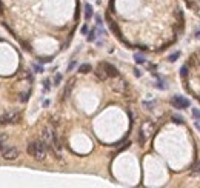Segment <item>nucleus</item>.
I'll list each match as a JSON object with an SVG mask.
<instances>
[{"label":"nucleus","mask_w":200,"mask_h":188,"mask_svg":"<svg viewBox=\"0 0 200 188\" xmlns=\"http://www.w3.org/2000/svg\"><path fill=\"white\" fill-rule=\"evenodd\" d=\"M28 153L35 157L37 160H43L46 157V145L43 144L42 140H37V142H31L28 145Z\"/></svg>","instance_id":"nucleus-1"},{"label":"nucleus","mask_w":200,"mask_h":188,"mask_svg":"<svg viewBox=\"0 0 200 188\" xmlns=\"http://www.w3.org/2000/svg\"><path fill=\"white\" fill-rule=\"evenodd\" d=\"M19 113L17 111H6L5 114L0 117V125H9V123H16L19 120Z\"/></svg>","instance_id":"nucleus-2"},{"label":"nucleus","mask_w":200,"mask_h":188,"mask_svg":"<svg viewBox=\"0 0 200 188\" xmlns=\"http://www.w3.org/2000/svg\"><path fill=\"white\" fill-rule=\"evenodd\" d=\"M19 157V150L16 146H8V148L3 150V159L6 160H14Z\"/></svg>","instance_id":"nucleus-3"},{"label":"nucleus","mask_w":200,"mask_h":188,"mask_svg":"<svg viewBox=\"0 0 200 188\" xmlns=\"http://www.w3.org/2000/svg\"><path fill=\"white\" fill-rule=\"evenodd\" d=\"M171 102L176 108H188L189 106V100L185 99V97H182V96H174Z\"/></svg>","instance_id":"nucleus-4"},{"label":"nucleus","mask_w":200,"mask_h":188,"mask_svg":"<svg viewBox=\"0 0 200 188\" xmlns=\"http://www.w3.org/2000/svg\"><path fill=\"white\" fill-rule=\"evenodd\" d=\"M100 65L103 66V69L106 71V74H108V77H109V76H113V77H117V76H119L117 69H115L113 65H109V63H100Z\"/></svg>","instance_id":"nucleus-5"},{"label":"nucleus","mask_w":200,"mask_h":188,"mask_svg":"<svg viewBox=\"0 0 200 188\" xmlns=\"http://www.w3.org/2000/svg\"><path fill=\"white\" fill-rule=\"evenodd\" d=\"M96 74H97V77H99L100 80H106V79H108V74H106V71L103 69V66H102V65L96 69Z\"/></svg>","instance_id":"nucleus-6"},{"label":"nucleus","mask_w":200,"mask_h":188,"mask_svg":"<svg viewBox=\"0 0 200 188\" xmlns=\"http://www.w3.org/2000/svg\"><path fill=\"white\" fill-rule=\"evenodd\" d=\"M113 88L115 89V91H123V89L126 88V83L123 82V80H120V82H115V83L113 85Z\"/></svg>","instance_id":"nucleus-7"},{"label":"nucleus","mask_w":200,"mask_h":188,"mask_svg":"<svg viewBox=\"0 0 200 188\" xmlns=\"http://www.w3.org/2000/svg\"><path fill=\"white\" fill-rule=\"evenodd\" d=\"M91 17H92V6L89 5V3H86L85 5V19L89 20Z\"/></svg>","instance_id":"nucleus-8"},{"label":"nucleus","mask_w":200,"mask_h":188,"mask_svg":"<svg viewBox=\"0 0 200 188\" xmlns=\"http://www.w3.org/2000/svg\"><path fill=\"white\" fill-rule=\"evenodd\" d=\"M92 68H91V65L89 63H83V65H80L79 66V71L80 73H83V74H86V73H89Z\"/></svg>","instance_id":"nucleus-9"},{"label":"nucleus","mask_w":200,"mask_h":188,"mask_svg":"<svg viewBox=\"0 0 200 188\" xmlns=\"http://www.w3.org/2000/svg\"><path fill=\"white\" fill-rule=\"evenodd\" d=\"M96 39H97V33H96V29H91L89 33H88V42H94Z\"/></svg>","instance_id":"nucleus-10"},{"label":"nucleus","mask_w":200,"mask_h":188,"mask_svg":"<svg viewBox=\"0 0 200 188\" xmlns=\"http://www.w3.org/2000/svg\"><path fill=\"white\" fill-rule=\"evenodd\" d=\"M134 59H136V62H137V63H140V65H142V63H145V62H146V60H145V57L142 56V54H136V56H134Z\"/></svg>","instance_id":"nucleus-11"},{"label":"nucleus","mask_w":200,"mask_h":188,"mask_svg":"<svg viewBox=\"0 0 200 188\" xmlns=\"http://www.w3.org/2000/svg\"><path fill=\"white\" fill-rule=\"evenodd\" d=\"M199 173H200V160L195 162L194 167H193V174H199Z\"/></svg>","instance_id":"nucleus-12"},{"label":"nucleus","mask_w":200,"mask_h":188,"mask_svg":"<svg viewBox=\"0 0 200 188\" xmlns=\"http://www.w3.org/2000/svg\"><path fill=\"white\" fill-rule=\"evenodd\" d=\"M33 69L35 71V73H43V66L39 65V63H34L33 65Z\"/></svg>","instance_id":"nucleus-13"},{"label":"nucleus","mask_w":200,"mask_h":188,"mask_svg":"<svg viewBox=\"0 0 200 188\" xmlns=\"http://www.w3.org/2000/svg\"><path fill=\"white\" fill-rule=\"evenodd\" d=\"M193 117L194 120H200V111L197 108H193Z\"/></svg>","instance_id":"nucleus-14"},{"label":"nucleus","mask_w":200,"mask_h":188,"mask_svg":"<svg viewBox=\"0 0 200 188\" xmlns=\"http://www.w3.org/2000/svg\"><path fill=\"white\" fill-rule=\"evenodd\" d=\"M179 57H180V52L177 51V52H174V54H171V56H169V62H176L177 59H179Z\"/></svg>","instance_id":"nucleus-15"},{"label":"nucleus","mask_w":200,"mask_h":188,"mask_svg":"<svg viewBox=\"0 0 200 188\" xmlns=\"http://www.w3.org/2000/svg\"><path fill=\"white\" fill-rule=\"evenodd\" d=\"M155 88H159V89H165V88H166V85H165V82H163V80H159V82L155 83Z\"/></svg>","instance_id":"nucleus-16"},{"label":"nucleus","mask_w":200,"mask_h":188,"mask_svg":"<svg viewBox=\"0 0 200 188\" xmlns=\"http://www.w3.org/2000/svg\"><path fill=\"white\" fill-rule=\"evenodd\" d=\"M62 82V74H56L54 76V85H60Z\"/></svg>","instance_id":"nucleus-17"},{"label":"nucleus","mask_w":200,"mask_h":188,"mask_svg":"<svg viewBox=\"0 0 200 188\" xmlns=\"http://www.w3.org/2000/svg\"><path fill=\"white\" fill-rule=\"evenodd\" d=\"M28 99H29V94H28V93H22V94H20V100H22V102H26Z\"/></svg>","instance_id":"nucleus-18"},{"label":"nucleus","mask_w":200,"mask_h":188,"mask_svg":"<svg viewBox=\"0 0 200 188\" xmlns=\"http://www.w3.org/2000/svg\"><path fill=\"white\" fill-rule=\"evenodd\" d=\"M172 119H174V122H177V123L183 122V117H182V116H179V114H174V116H172Z\"/></svg>","instance_id":"nucleus-19"},{"label":"nucleus","mask_w":200,"mask_h":188,"mask_svg":"<svg viewBox=\"0 0 200 188\" xmlns=\"http://www.w3.org/2000/svg\"><path fill=\"white\" fill-rule=\"evenodd\" d=\"M43 88H45V91H49V88H51V82H49V80H45V82H43Z\"/></svg>","instance_id":"nucleus-20"},{"label":"nucleus","mask_w":200,"mask_h":188,"mask_svg":"<svg viewBox=\"0 0 200 188\" xmlns=\"http://www.w3.org/2000/svg\"><path fill=\"white\" fill-rule=\"evenodd\" d=\"M186 74H188V68H186V66H182V69H180V76H182V77H185Z\"/></svg>","instance_id":"nucleus-21"},{"label":"nucleus","mask_w":200,"mask_h":188,"mask_svg":"<svg viewBox=\"0 0 200 188\" xmlns=\"http://www.w3.org/2000/svg\"><path fill=\"white\" fill-rule=\"evenodd\" d=\"M5 150V137H0V151Z\"/></svg>","instance_id":"nucleus-22"},{"label":"nucleus","mask_w":200,"mask_h":188,"mask_svg":"<svg viewBox=\"0 0 200 188\" xmlns=\"http://www.w3.org/2000/svg\"><path fill=\"white\" fill-rule=\"evenodd\" d=\"M74 66H75V62H71V63L68 65V71H71V69H74Z\"/></svg>","instance_id":"nucleus-23"},{"label":"nucleus","mask_w":200,"mask_h":188,"mask_svg":"<svg viewBox=\"0 0 200 188\" xmlns=\"http://www.w3.org/2000/svg\"><path fill=\"white\" fill-rule=\"evenodd\" d=\"M82 33H83V34H86V33H88V26H86V25H83V26H82Z\"/></svg>","instance_id":"nucleus-24"},{"label":"nucleus","mask_w":200,"mask_h":188,"mask_svg":"<svg viewBox=\"0 0 200 188\" xmlns=\"http://www.w3.org/2000/svg\"><path fill=\"white\" fill-rule=\"evenodd\" d=\"M194 37H195V39H200V31H197V33L194 34Z\"/></svg>","instance_id":"nucleus-25"},{"label":"nucleus","mask_w":200,"mask_h":188,"mask_svg":"<svg viewBox=\"0 0 200 188\" xmlns=\"http://www.w3.org/2000/svg\"><path fill=\"white\" fill-rule=\"evenodd\" d=\"M134 71H136V76H137V77H139V76H142V73H140L139 69H134Z\"/></svg>","instance_id":"nucleus-26"}]
</instances>
